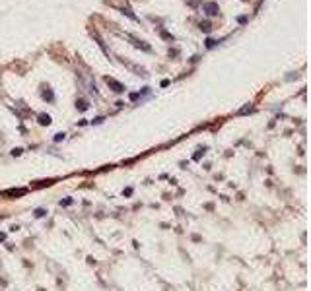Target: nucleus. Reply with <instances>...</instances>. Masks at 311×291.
<instances>
[{"label": "nucleus", "instance_id": "nucleus-1", "mask_svg": "<svg viewBox=\"0 0 311 291\" xmlns=\"http://www.w3.org/2000/svg\"><path fill=\"white\" fill-rule=\"evenodd\" d=\"M204 10L208 12L210 16H216V14H218V6L214 4V2H210V4H204Z\"/></svg>", "mask_w": 311, "mask_h": 291}, {"label": "nucleus", "instance_id": "nucleus-2", "mask_svg": "<svg viewBox=\"0 0 311 291\" xmlns=\"http://www.w3.org/2000/svg\"><path fill=\"white\" fill-rule=\"evenodd\" d=\"M107 83H111L113 88H115V91H123V86H121V83H117L115 80H109V78H107Z\"/></svg>", "mask_w": 311, "mask_h": 291}, {"label": "nucleus", "instance_id": "nucleus-3", "mask_svg": "<svg viewBox=\"0 0 311 291\" xmlns=\"http://www.w3.org/2000/svg\"><path fill=\"white\" fill-rule=\"evenodd\" d=\"M200 29H204V31H208V29H210V25H208V23H200Z\"/></svg>", "mask_w": 311, "mask_h": 291}]
</instances>
